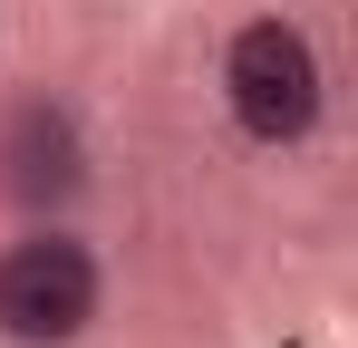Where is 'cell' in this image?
I'll return each mask as SVG.
<instances>
[{"instance_id":"1","label":"cell","mask_w":358,"mask_h":348,"mask_svg":"<svg viewBox=\"0 0 358 348\" xmlns=\"http://www.w3.org/2000/svg\"><path fill=\"white\" fill-rule=\"evenodd\" d=\"M223 107H233V126L262 155H291V145L320 136L329 68H320V39L300 29L291 10H262V20L233 29V49H223Z\"/></svg>"},{"instance_id":"3","label":"cell","mask_w":358,"mask_h":348,"mask_svg":"<svg viewBox=\"0 0 358 348\" xmlns=\"http://www.w3.org/2000/svg\"><path fill=\"white\" fill-rule=\"evenodd\" d=\"M0 194L29 223H59L87 194V126H78L68 97H20L0 116Z\"/></svg>"},{"instance_id":"2","label":"cell","mask_w":358,"mask_h":348,"mask_svg":"<svg viewBox=\"0 0 358 348\" xmlns=\"http://www.w3.org/2000/svg\"><path fill=\"white\" fill-rule=\"evenodd\" d=\"M107 310V271L68 223H29L0 252V339L10 348H78Z\"/></svg>"}]
</instances>
